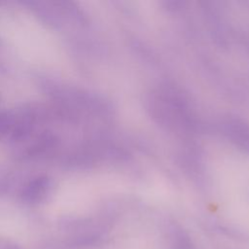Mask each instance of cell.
I'll return each instance as SVG.
<instances>
[{
  "mask_svg": "<svg viewBox=\"0 0 249 249\" xmlns=\"http://www.w3.org/2000/svg\"><path fill=\"white\" fill-rule=\"evenodd\" d=\"M166 236L170 249H194V244L189 233L174 221L167 224Z\"/></svg>",
  "mask_w": 249,
  "mask_h": 249,
  "instance_id": "cell-4",
  "label": "cell"
},
{
  "mask_svg": "<svg viewBox=\"0 0 249 249\" xmlns=\"http://www.w3.org/2000/svg\"><path fill=\"white\" fill-rule=\"evenodd\" d=\"M219 231L223 234L230 236L231 238H234L236 240H240L243 242H248V240H249V237H247L246 234H244L241 231H238L237 230H233V229L227 228V227H219Z\"/></svg>",
  "mask_w": 249,
  "mask_h": 249,
  "instance_id": "cell-6",
  "label": "cell"
},
{
  "mask_svg": "<svg viewBox=\"0 0 249 249\" xmlns=\"http://www.w3.org/2000/svg\"><path fill=\"white\" fill-rule=\"evenodd\" d=\"M223 133L237 147L249 152V124L238 117L229 116L222 120Z\"/></svg>",
  "mask_w": 249,
  "mask_h": 249,
  "instance_id": "cell-1",
  "label": "cell"
},
{
  "mask_svg": "<svg viewBox=\"0 0 249 249\" xmlns=\"http://www.w3.org/2000/svg\"><path fill=\"white\" fill-rule=\"evenodd\" d=\"M105 231H90L71 234L64 241L65 249H98L106 244Z\"/></svg>",
  "mask_w": 249,
  "mask_h": 249,
  "instance_id": "cell-3",
  "label": "cell"
},
{
  "mask_svg": "<svg viewBox=\"0 0 249 249\" xmlns=\"http://www.w3.org/2000/svg\"><path fill=\"white\" fill-rule=\"evenodd\" d=\"M52 190V180L46 175L36 176L22 188L21 200L28 204H38L44 201Z\"/></svg>",
  "mask_w": 249,
  "mask_h": 249,
  "instance_id": "cell-2",
  "label": "cell"
},
{
  "mask_svg": "<svg viewBox=\"0 0 249 249\" xmlns=\"http://www.w3.org/2000/svg\"><path fill=\"white\" fill-rule=\"evenodd\" d=\"M56 139L51 133H43L37 141L30 147L28 153L30 156H39L45 154L47 151H50L53 147H55Z\"/></svg>",
  "mask_w": 249,
  "mask_h": 249,
  "instance_id": "cell-5",
  "label": "cell"
},
{
  "mask_svg": "<svg viewBox=\"0 0 249 249\" xmlns=\"http://www.w3.org/2000/svg\"><path fill=\"white\" fill-rule=\"evenodd\" d=\"M0 249H21V248L14 241L4 237H0Z\"/></svg>",
  "mask_w": 249,
  "mask_h": 249,
  "instance_id": "cell-7",
  "label": "cell"
}]
</instances>
